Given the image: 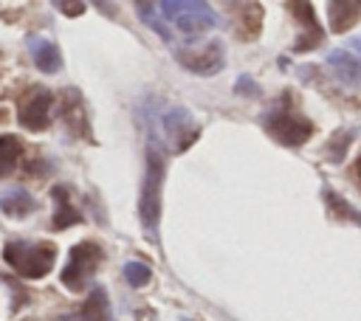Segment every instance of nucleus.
Returning <instances> with one entry per match:
<instances>
[{"label": "nucleus", "mask_w": 361, "mask_h": 321, "mask_svg": "<svg viewBox=\"0 0 361 321\" xmlns=\"http://www.w3.org/2000/svg\"><path fill=\"white\" fill-rule=\"evenodd\" d=\"M164 135L172 146V152H183L195 138H197V121L192 118V113L186 107H172L164 118Z\"/></svg>", "instance_id": "nucleus-8"}, {"label": "nucleus", "mask_w": 361, "mask_h": 321, "mask_svg": "<svg viewBox=\"0 0 361 321\" xmlns=\"http://www.w3.org/2000/svg\"><path fill=\"white\" fill-rule=\"evenodd\" d=\"M327 65L344 84H361V59L350 56V51H330Z\"/></svg>", "instance_id": "nucleus-15"}, {"label": "nucleus", "mask_w": 361, "mask_h": 321, "mask_svg": "<svg viewBox=\"0 0 361 321\" xmlns=\"http://www.w3.org/2000/svg\"><path fill=\"white\" fill-rule=\"evenodd\" d=\"M350 48H353V51H358V54H361V37H353V39H350Z\"/></svg>", "instance_id": "nucleus-24"}, {"label": "nucleus", "mask_w": 361, "mask_h": 321, "mask_svg": "<svg viewBox=\"0 0 361 321\" xmlns=\"http://www.w3.org/2000/svg\"><path fill=\"white\" fill-rule=\"evenodd\" d=\"M56 321H82V318H79V315H59Z\"/></svg>", "instance_id": "nucleus-25"}, {"label": "nucleus", "mask_w": 361, "mask_h": 321, "mask_svg": "<svg viewBox=\"0 0 361 321\" xmlns=\"http://www.w3.org/2000/svg\"><path fill=\"white\" fill-rule=\"evenodd\" d=\"M28 51H31V59H34L37 70H42L48 76L62 70V54H59V48L51 39H45V37H28Z\"/></svg>", "instance_id": "nucleus-11"}, {"label": "nucleus", "mask_w": 361, "mask_h": 321, "mask_svg": "<svg viewBox=\"0 0 361 321\" xmlns=\"http://www.w3.org/2000/svg\"><path fill=\"white\" fill-rule=\"evenodd\" d=\"M20 158H23V141L17 135H11V132H3L0 135V177L14 172Z\"/></svg>", "instance_id": "nucleus-18"}, {"label": "nucleus", "mask_w": 361, "mask_h": 321, "mask_svg": "<svg viewBox=\"0 0 361 321\" xmlns=\"http://www.w3.org/2000/svg\"><path fill=\"white\" fill-rule=\"evenodd\" d=\"M237 6V11H243V14H234V31H237V37L240 39H257V34H259V25H262V8H259V3H234Z\"/></svg>", "instance_id": "nucleus-14"}, {"label": "nucleus", "mask_w": 361, "mask_h": 321, "mask_svg": "<svg viewBox=\"0 0 361 321\" xmlns=\"http://www.w3.org/2000/svg\"><path fill=\"white\" fill-rule=\"evenodd\" d=\"M175 59H178V65H183L186 70H192L197 76H212V73L223 70V65H226V48H223L220 39H212L200 51L178 48L175 51Z\"/></svg>", "instance_id": "nucleus-7"}, {"label": "nucleus", "mask_w": 361, "mask_h": 321, "mask_svg": "<svg viewBox=\"0 0 361 321\" xmlns=\"http://www.w3.org/2000/svg\"><path fill=\"white\" fill-rule=\"evenodd\" d=\"M262 130L282 146H302L313 135V121L305 118L293 101V93L285 90L265 113H262Z\"/></svg>", "instance_id": "nucleus-1"}, {"label": "nucleus", "mask_w": 361, "mask_h": 321, "mask_svg": "<svg viewBox=\"0 0 361 321\" xmlns=\"http://www.w3.org/2000/svg\"><path fill=\"white\" fill-rule=\"evenodd\" d=\"M327 11H330V28L336 34H344L350 31L358 20H361V3H347V0H333L327 3Z\"/></svg>", "instance_id": "nucleus-16"}, {"label": "nucleus", "mask_w": 361, "mask_h": 321, "mask_svg": "<svg viewBox=\"0 0 361 321\" xmlns=\"http://www.w3.org/2000/svg\"><path fill=\"white\" fill-rule=\"evenodd\" d=\"M56 118L73 132V135H85L87 132V118H85V104H82V93L76 87H68L56 96Z\"/></svg>", "instance_id": "nucleus-9"}, {"label": "nucleus", "mask_w": 361, "mask_h": 321, "mask_svg": "<svg viewBox=\"0 0 361 321\" xmlns=\"http://www.w3.org/2000/svg\"><path fill=\"white\" fill-rule=\"evenodd\" d=\"M135 11H138V17H141V23H147L164 42H172L175 37H172V31L166 28V23L161 20V14H158V6L155 3H135Z\"/></svg>", "instance_id": "nucleus-20"}, {"label": "nucleus", "mask_w": 361, "mask_h": 321, "mask_svg": "<svg viewBox=\"0 0 361 321\" xmlns=\"http://www.w3.org/2000/svg\"><path fill=\"white\" fill-rule=\"evenodd\" d=\"M124 279H127V284L130 287H144V284H149V279H152V270L144 265V262H127L124 265Z\"/></svg>", "instance_id": "nucleus-21"}, {"label": "nucleus", "mask_w": 361, "mask_h": 321, "mask_svg": "<svg viewBox=\"0 0 361 321\" xmlns=\"http://www.w3.org/2000/svg\"><path fill=\"white\" fill-rule=\"evenodd\" d=\"M353 177H355V183L361 186V152H358V158H355V163H353Z\"/></svg>", "instance_id": "nucleus-23"}, {"label": "nucleus", "mask_w": 361, "mask_h": 321, "mask_svg": "<svg viewBox=\"0 0 361 321\" xmlns=\"http://www.w3.org/2000/svg\"><path fill=\"white\" fill-rule=\"evenodd\" d=\"M34 208H37V200L23 186H11L0 194V211L8 217H28Z\"/></svg>", "instance_id": "nucleus-13"}, {"label": "nucleus", "mask_w": 361, "mask_h": 321, "mask_svg": "<svg viewBox=\"0 0 361 321\" xmlns=\"http://www.w3.org/2000/svg\"><path fill=\"white\" fill-rule=\"evenodd\" d=\"M51 197H54V220H51V228L54 231H65L76 222H82V211L73 206V194L65 183L54 186L51 189Z\"/></svg>", "instance_id": "nucleus-10"}, {"label": "nucleus", "mask_w": 361, "mask_h": 321, "mask_svg": "<svg viewBox=\"0 0 361 321\" xmlns=\"http://www.w3.org/2000/svg\"><path fill=\"white\" fill-rule=\"evenodd\" d=\"M56 8H59L62 14H68V17H79V14L85 11V3H68V0H59Z\"/></svg>", "instance_id": "nucleus-22"}, {"label": "nucleus", "mask_w": 361, "mask_h": 321, "mask_svg": "<svg viewBox=\"0 0 361 321\" xmlns=\"http://www.w3.org/2000/svg\"><path fill=\"white\" fill-rule=\"evenodd\" d=\"M102 262H104L102 245L93 242V239H82V242H76V245L68 251V262H65V268H62V273H59V282H62L68 290L79 293V290H85V287L93 282V276H96V270L102 268Z\"/></svg>", "instance_id": "nucleus-5"}, {"label": "nucleus", "mask_w": 361, "mask_h": 321, "mask_svg": "<svg viewBox=\"0 0 361 321\" xmlns=\"http://www.w3.org/2000/svg\"><path fill=\"white\" fill-rule=\"evenodd\" d=\"M51 113H54V93L48 87H28L20 99H17V124L31 130V132H42L51 127Z\"/></svg>", "instance_id": "nucleus-6"}, {"label": "nucleus", "mask_w": 361, "mask_h": 321, "mask_svg": "<svg viewBox=\"0 0 361 321\" xmlns=\"http://www.w3.org/2000/svg\"><path fill=\"white\" fill-rule=\"evenodd\" d=\"M3 262L23 279H42L54 270L56 245L54 242H31V239H8L3 245Z\"/></svg>", "instance_id": "nucleus-3"}, {"label": "nucleus", "mask_w": 361, "mask_h": 321, "mask_svg": "<svg viewBox=\"0 0 361 321\" xmlns=\"http://www.w3.org/2000/svg\"><path fill=\"white\" fill-rule=\"evenodd\" d=\"M158 11H161V20L172 23L186 39H197L200 34L212 31L214 23H217L212 6L197 3V0H180V3L178 0H164L158 6Z\"/></svg>", "instance_id": "nucleus-4"}, {"label": "nucleus", "mask_w": 361, "mask_h": 321, "mask_svg": "<svg viewBox=\"0 0 361 321\" xmlns=\"http://www.w3.org/2000/svg\"><path fill=\"white\" fill-rule=\"evenodd\" d=\"M288 11H293V17H296L299 23H305V34H302V39L293 45V51H310V48H316L324 34H322V28H319V23H316V17H313L310 3H288Z\"/></svg>", "instance_id": "nucleus-12"}, {"label": "nucleus", "mask_w": 361, "mask_h": 321, "mask_svg": "<svg viewBox=\"0 0 361 321\" xmlns=\"http://www.w3.org/2000/svg\"><path fill=\"white\" fill-rule=\"evenodd\" d=\"M324 203H327V208H330V214H333L336 220H350L353 225L361 228V211L353 208L341 194H336L333 189H324Z\"/></svg>", "instance_id": "nucleus-19"}, {"label": "nucleus", "mask_w": 361, "mask_h": 321, "mask_svg": "<svg viewBox=\"0 0 361 321\" xmlns=\"http://www.w3.org/2000/svg\"><path fill=\"white\" fill-rule=\"evenodd\" d=\"M82 321H113V310H110V298L107 290L102 284H96L90 290V296L85 298L82 307Z\"/></svg>", "instance_id": "nucleus-17"}, {"label": "nucleus", "mask_w": 361, "mask_h": 321, "mask_svg": "<svg viewBox=\"0 0 361 321\" xmlns=\"http://www.w3.org/2000/svg\"><path fill=\"white\" fill-rule=\"evenodd\" d=\"M164 152L161 144L149 141L147 146V169L141 180V197H138V217L152 242H158V220H161V189H164Z\"/></svg>", "instance_id": "nucleus-2"}]
</instances>
